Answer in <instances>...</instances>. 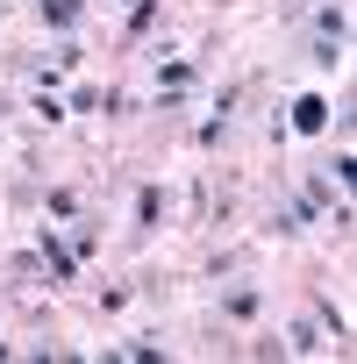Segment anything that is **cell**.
I'll return each instance as SVG.
<instances>
[{"label": "cell", "mask_w": 357, "mask_h": 364, "mask_svg": "<svg viewBox=\"0 0 357 364\" xmlns=\"http://www.w3.org/2000/svg\"><path fill=\"white\" fill-rule=\"evenodd\" d=\"M293 129H300V136H321V129H329V100H321V93H300V100H293Z\"/></svg>", "instance_id": "1"}, {"label": "cell", "mask_w": 357, "mask_h": 364, "mask_svg": "<svg viewBox=\"0 0 357 364\" xmlns=\"http://www.w3.org/2000/svg\"><path fill=\"white\" fill-rule=\"evenodd\" d=\"M157 215H164V193L143 186V193H136V229H157Z\"/></svg>", "instance_id": "2"}, {"label": "cell", "mask_w": 357, "mask_h": 364, "mask_svg": "<svg viewBox=\"0 0 357 364\" xmlns=\"http://www.w3.org/2000/svg\"><path fill=\"white\" fill-rule=\"evenodd\" d=\"M43 264H50V279H72V250H65L50 229H43Z\"/></svg>", "instance_id": "3"}, {"label": "cell", "mask_w": 357, "mask_h": 364, "mask_svg": "<svg viewBox=\"0 0 357 364\" xmlns=\"http://www.w3.org/2000/svg\"><path fill=\"white\" fill-rule=\"evenodd\" d=\"M36 8H43V22H50V29H65V22L79 15V0H36Z\"/></svg>", "instance_id": "4"}, {"label": "cell", "mask_w": 357, "mask_h": 364, "mask_svg": "<svg viewBox=\"0 0 357 364\" xmlns=\"http://www.w3.org/2000/svg\"><path fill=\"white\" fill-rule=\"evenodd\" d=\"M186 79H193V65H186V58H171V65H164V93H186Z\"/></svg>", "instance_id": "5"}, {"label": "cell", "mask_w": 357, "mask_h": 364, "mask_svg": "<svg viewBox=\"0 0 357 364\" xmlns=\"http://www.w3.org/2000/svg\"><path fill=\"white\" fill-rule=\"evenodd\" d=\"M150 22H157V0H136V8H129V36H143Z\"/></svg>", "instance_id": "6"}, {"label": "cell", "mask_w": 357, "mask_h": 364, "mask_svg": "<svg viewBox=\"0 0 357 364\" xmlns=\"http://www.w3.org/2000/svg\"><path fill=\"white\" fill-rule=\"evenodd\" d=\"M129 8H136V0H129Z\"/></svg>", "instance_id": "7"}]
</instances>
